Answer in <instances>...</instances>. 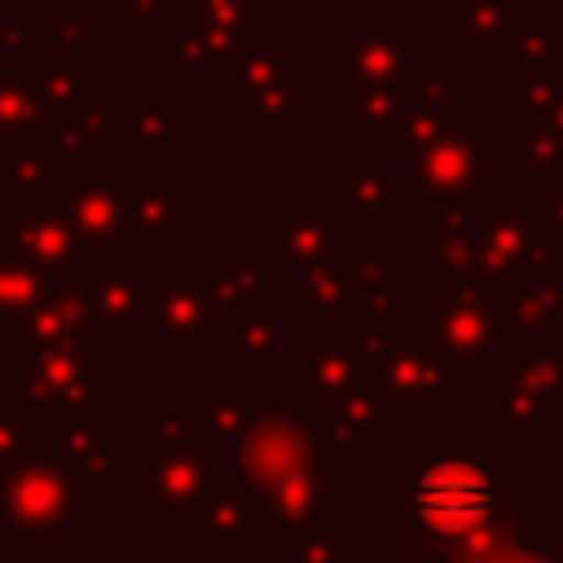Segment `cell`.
<instances>
[{
  "instance_id": "cell-1",
  "label": "cell",
  "mask_w": 563,
  "mask_h": 563,
  "mask_svg": "<svg viewBox=\"0 0 563 563\" xmlns=\"http://www.w3.org/2000/svg\"><path fill=\"white\" fill-rule=\"evenodd\" d=\"M413 506L435 528H471L493 515V475L475 462H440L422 471Z\"/></svg>"
}]
</instances>
